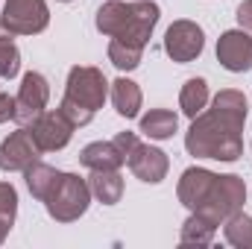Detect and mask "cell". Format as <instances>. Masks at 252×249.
Segmentation results:
<instances>
[{"label":"cell","instance_id":"6da1fadb","mask_svg":"<svg viewBox=\"0 0 252 249\" xmlns=\"http://www.w3.org/2000/svg\"><path fill=\"white\" fill-rule=\"evenodd\" d=\"M250 106L244 91L223 88L208 112H199L190 129L185 132V150L196 158H214V161H238L244 156V124H247Z\"/></svg>","mask_w":252,"mask_h":249},{"label":"cell","instance_id":"7a4b0ae2","mask_svg":"<svg viewBox=\"0 0 252 249\" xmlns=\"http://www.w3.org/2000/svg\"><path fill=\"white\" fill-rule=\"evenodd\" d=\"M158 18H161V9L153 0H109L97 9L94 27L103 35L118 38L124 44L147 47Z\"/></svg>","mask_w":252,"mask_h":249},{"label":"cell","instance_id":"3957f363","mask_svg":"<svg viewBox=\"0 0 252 249\" xmlns=\"http://www.w3.org/2000/svg\"><path fill=\"white\" fill-rule=\"evenodd\" d=\"M109 79L103 76L100 67L91 64H76L67 70V85H64V97L59 103V112L70 121L73 126H88L94 121L97 109H103L106 97H109Z\"/></svg>","mask_w":252,"mask_h":249},{"label":"cell","instance_id":"277c9868","mask_svg":"<svg viewBox=\"0 0 252 249\" xmlns=\"http://www.w3.org/2000/svg\"><path fill=\"white\" fill-rule=\"evenodd\" d=\"M88 202H91L88 182L79 179L76 173H62L59 182L53 185V190L47 193L44 208L56 223H73L88 211Z\"/></svg>","mask_w":252,"mask_h":249},{"label":"cell","instance_id":"5b68a950","mask_svg":"<svg viewBox=\"0 0 252 249\" xmlns=\"http://www.w3.org/2000/svg\"><path fill=\"white\" fill-rule=\"evenodd\" d=\"M244 202H247V185H244V179L235 176V173H223V176L217 173L208 199H205L196 211H202V214L211 217L217 226H223V220H229L232 214L244 211Z\"/></svg>","mask_w":252,"mask_h":249},{"label":"cell","instance_id":"8992f818","mask_svg":"<svg viewBox=\"0 0 252 249\" xmlns=\"http://www.w3.org/2000/svg\"><path fill=\"white\" fill-rule=\"evenodd\" d=\"M0 24L12 35H38L50 24L47 0H6Z\"/></svg>","mask_w":252,"mask_h":249},{"label":"cell","instance_id":"52a82bcc","mask_svg":"<svg viewBox=\"0 0 252 249\" xmlns=\"http://www.w3.org/2000/svg\"><path fill=\"white\" fill-rule=\"evenodd\" d=\"M205 47V32L199 24H193L188 18L182 21H173L164 32V53L179 64H188L193 62Z\"/></svg>","mask_w":252,"mask_h":249},{"label":"cell","instance_id":"ba28073f","mask_svg":"<svg viewBox=\"0 0 252 249\" xmlns=\"http://www.w3.org/2000/svg\"><path fill=\"white\" fill-rule=\"evenodd\" d=\"M47 100H50V85H47L44 73H38V70L24 73L18 97H15V124L30 126L47 109Z\"/></svg>","mask_w":252,"mask_h":249},{"label":"cell","instance_id":"9c48e42d","mask_svg":"<svg viewBox=\"0 0 252 249\" xmlns=\"http://www.w3.org/2000/svg\"><path fill=\"white\" fill-rule=\"evenodd\" d=\"M41 156L38 144L30 135V126L15 129L9 138L0 141V170L3 173H24L30 164H35Z\"/></svg>","mask_w":252,"mask_h":249},{"label":"cell","instance_id":"30bf717a","mask_svg":"<svg viewBox=\"0 0 252 249\" xmlns=\"http://www.w3.org/2000/svg\"><path fill=\"white\" fill-rule=\"evenodd\" d=\"M73 129H76V126L56 109V112H41V115L30 124V135H32V141L38 144L41 153H56V150H64V147H67Z\"/></svg>","mask_w":252,"mask_h":249},{"label":"cell","instance_id":"8fae6325","mask_svg":"<svg viewBox=\"0 0 252 249\" xmlns=\"http://www.w3.org/2000/svg\"><path fill=\"white\" fill-rule=\"evenodd\" d=\"M217 62L229 73H247L252 67V32L247 30H226L217 38Z\"/></svg>","mask_w":252,"mask_h":249},{"label":"cell","instance_id":"7c38bea8","mask_svg":"<svg viewBox=\"0 0 252 249\" xmlns=\"http://www.w3.org/2000/svg\"><path fill=\"white\" fill-rule=\"evenodd\" d=\"M126 164H129V170L135 173V179H141V182H147V185H158V182L167 176V170H170L167 153L158 150V147L141 144V141H138V144L132 147V153L126 156Z\"/></svg>","mask_w":252,"mask_h":249},{"label":"cell","instance_id":"4fadbf2b","mask_svg":"<svg viewBox=\"0 0 252 249\" xmlns=\"http://www.w3.org/2000/svg\"><path fill=\"white\" fill-rule=\"evenodd\" d=\"M214 179H217V173H211V170H205V167H188V170L182 173V179H179V187H176L179 202H182L188 211H196V208L208 199V193H211V187H214Z\"/></svg>","mask_w":252,"mask_h":249},{"label":"cell","instance_id":"5bb4252c","mask_svg":"<svg viewBox=\"0 0 252 249\" xmlns=\"http://www.w3.org/2000/svg\"><path fill=\"white\" fill-rule=\"evenodd\" d=\"M79 164L88 170H121L126 164V156L115 141H94V144L82 147Z\"/></svg>","mask_w":252,"mask_h":249},{"label":"cell","instance_id":"9a60e30c","mask_svg":"<svg viewBox=\"0 0 252 249\" xmlns=\"http://www.w3.org/2000/svg\"><path fill=\"white\" fill-rule=\"evenodd\" d=\"M109 91H112V103H115V112L126 118V121H132V118H138V112H141V88H138V82H132V79H126V76H118L112 85H109Z\"/></svg>","mask_w":252,"mask_h":249},{"label":"cell","instance_id":"2e32d148","mask_svg":"<svg viewBox=\"0 0 252 249\" xmlns=\"http://www.w3.org/2000/svg\"><path fill=\"white\" fill-rule=\"evenodd\" d=\"M88 187H91V196H97L103 205H115L124 196V176L118 170H91Z\"/></svg>","mask_w":252,"mask_h":249},{"label":"cell","instance_id":"e0dca14e","mask_svg":"<svg viewBox=\"0 0 252 249\" xmlns=\"http://www.w3.org/2000/svg\"><path fill=\"white\" fill-rule=\"evenodd\" d=\"M214 232H217V223L211 217H205L202 211H190V217L182 223V232H179V244L182 247H208L214 241Z\"/></svg>","mask_w":252,"mask_h":249},{"label":"cell","instance_id":"ac0fdd59","mask_svg":"<svg viewBox=\"0 0 252 249\" xmlns=\"http://www.w3.org/2000/svg\"><path fill=\"white\" fill-rule=\"evenodd\" d=\"M176 129H179V118L170 109H153L141 118V132L153 141H167L176 135Z\"/></svg>","mask_w":252,"mask_h":249},{"label":"cell","instance_id":"d6986e66","mask_svg":"<svg viewBox=\"0 0 252 249\" xmlns=\"http://www.w3.org/2000/svg\"><path fill=\"white\" fill-rule=\"evenodd\" d=\"M59 176H62V170H56V167H50V164H44V161H35V164H30V167L24 170L27 187H30V193H32L38 202L47 199V193H50L53 185L59 182Z\"/></svg>","mask_w":252,"mask_h":249},{"label":"cell","instance_id":"ffe728a7","mask_svg":"<svg viewBox=\"0 0 252 249\" xmlns=\"http://www.w3.org/2000/svg\"><path fill=\"white\" fill-rule=\"evenodd\" d=\"M208 106V82L202 76H190L188 82L182 85V94H179V109L182 115H188L190 121Z\"/></svg>","mask_w":252,"mask_h":249},{"label":"cell","instance_id":"44dd1931","mask_svg":"<svg viewBox=\"0 0 252 249\" xmlns=\"http://www.w3.org/2000/svg\"><path fill=\"white\" fill-rule=\"evenodd\" d=\"M223 238L238 249H252V217L238 211L229 220H223Z\"/></svg>","mask_w":252,"mask_h":249},{"label":"cell","instance_id":"7402d4cb","mask_svg":"<svg viewBox=\"0 0 252 249\" xmlns=\"http://www.w3.org/2000/svg\"><path fill=\"white\" fill-rule=\"evenodd\" d=\"M18 217V190L12 182H0V244L9 238Z\"/></svg>","mask_w":252,"mask_h":249},{"label":"cell","instance_id":"603a6c76","mask_svg":"<svg viewBox=\"0 0 252 249\" xmlns=\"http://www.w3.org/2000/svg\"><path fill=\"white\" fill-rule=\"evenodd\" d=\"M109 62L115 64L118 70H135L141 64V56H144V47H135V44H124L118 38L109 41Z\"/></svg>","mask_w":252,"mask_h":249},{"label":"cell","instance_id":"cb8c5ba5","mask_svg":"<svg viewBox=\"0 0 252 249\" xmlns=\"http://www.w3.org/2000/svg\"><path fill=\"white\" fill-rule=\"evenodd\" d=\"M18 70H21V53L12 41V32L3 30L0 32V76L12 79V76H18Z\"/></svg>","mask_w":252,"mask_h":249},{"label":"cell","instance_id":"d4e9b609","mask_svg":"<svg viewBox=\"0 0 252 249\" xmlns=\"http://www.w3.org/2000/svg\"><path fill=\"white\" fill-rule=\"evenodd\" d=\"M238 24H241V30L252 32V0H244L238 6Z\"/></svg>","mask_w":252,"mask_h":249},{"label":"cell","instance_id":"484cf974","mask_svg":"<svg viewBox=\"0 0 252 249\" xmlns=\"http://www.w3.org/2000/svg\"><path fill=\"white\" fill-rule=\"evenodd\" d=\"M6 121H15V97L0 94V124H6Z\"/></svg>","mask_w":252,"mask_h":249},{"label":"cell","instance_id":"4316f807","mask_svg":"<svg viewBox=\"0 0 252 249\" xmlns=\"http://www.w3.org/2000/svg\"><path fill=\"white\" fill-rule=\"evenodd\" d=\"M0 32H3V24H0Z\"/></svg>","mask_w":252,"mask_h":249},{"label":"cell","instance_id":"83f0119b","mask_svg":"<svg viewBox=\"0 0 252 249\" xmlns=\"http://www.w3.org/2000/svg\"><path fill=\"white\" fill-rule=\"evenodd\" d=\"M62 3H70V0H62Z\"/></svg>","mask_w":252,"mask_h":249}]
</instances>
